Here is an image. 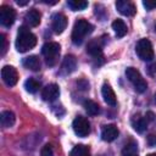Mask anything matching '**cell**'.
Listing matches in <instances>:
<instances>
[{
  "label": "cell",
  "mask_w": 156,
  "mask_h": 156,
  "mask_svg": "<svg viewBox=\"0 0 156 156\" xmlns=\"http://www.w3.org/2000/svg\"><path fill=\"white\" fill-rule=\"evenodd\" d=\"M15 45L18 52H26L37 45V37L27 27L23 26L18 29Z\"/></svg>",
  "instance_id": "cell-1"
},
{
  "label": "cell",
  "mask_w": 156,
  "mask_h": 156,
  "mask_svg": "<svg viewBox=\"0 0 156 156\" xmlns=\"http://www.w3.org/2000/svg\"><path fill=\"white\" fill-rule=\"evenodd\" d=\"M93 30H94V26L91 23H89L88 21H85L83 18L76 21L73 29H72V35H71L73 44L80 45L84 41L85 37L89 35Z\"/></svg>",
  "instance_id": "cell-2"
},
{
  "label": "cell",
  "mask_w": 156,
  "mask_h": 156,
  "mask_svg": "<svg viewBox=\"0 0 156 156\" xmlns=\"http://www.w3.org/2000/svg\"><path fill=\"white\" fill-rule=\"evenodd\" d=\"M60 44L55 41H49L43 45L41 54L45 58V62L48 66H54L57 62L58 55H60Z\"/></svg>",
  "instance_id": "cell-3"
},
{
  "label": "cell",
  "mask_w": 156,
  "mask_h": 156,
  "mask_svg": "<svg viewBox=\"0 0 156 156\" xmlns=\"http://www.w3.org/2000/svg\"><path fill=\"white\" fill-rule=\"evenodd\" d=\"M126 76L128 78V80L133 84L134 89L138 91V93H144L146 89H147V83L146 80L141 77L140 72L134 68V67H128L126 69Z\"/></svg>",
  "instance_id": "cell-4"
},
{
  "label": "cell",
  "mask_w": 156,
  "mask_h": 156,
  "mask_svg": "<svg viewBox=\"0 0 156 156\" xmlns=\"http://www.w3.org/2000/svg\"><path fill=\"white\" fill-rule=\"evenodd\" d=\"M135 52L139 56V58L143 60V61H151L154 58V56H155L154 49H152V44L146 38H143L136 43Z\"/></svg>",
  "instance_id": "cell-5"
},
{
  "label": "cell",
  "mask_w": 156,
  "mask_h": 156,
  "mask_svg": "<svg viewBox=\"0 0 156 156\" xmlns=\"http://www.w3.org/2000/svg\"><path fill=\"white\" fill-rule=\"evenodd\" d=\"M72 127H73V130L74 133L80 136V138H84L87 136L89 133H90V123L89 121L83 117V116H77L74 119H73V123H72Z\"/></svg>",
  "instance_id": "cell-6"
},
{
  "label": "cell",
  "mask_w": 156,
  "mask_h": 156,
  "mask_svg": "<svg viewBox=\"0 0 156 156\" xmlns=\"http://www.w3.org/2000/svg\"><path fill=\"white\" fill-rule=\"evenodd\" d=\"M16 20V12L12 7L2 5L0 7V23L4 27H11Z\"/></svg>",
  "instance_id": "cell-7"
},
{
  "label": "cell",
  "mask_w": 156,
  "mask_h": 156,
  "mask_svg": "<svg viewBox=\"0 0 156 156\" xmlns=\"http://www.w3.org/2000/svg\"><path fill=\"white\" fill-rule=\"evenodd\" d=\"M1 78L6 85L13 87L18 80V73L16 68L12 66H4L1 69Z\"/></svg>",
  "instance_id": "cell-8"
},
{
  "label": "cell",
  "mask_w": 156,
  "mask_h": 156,
  "mask_svg": "<svg viewBox=\"0 0 156 156\" xmlns=\"http://www.w3.org/2000/svg\"><path fill=\"white\" fill-rule=\"evenodd\" d=\"M67 27V17L62 13H55L51 21V29L56 34H61Z\"/></svg>",
  "instance_id": "cell-9"
},
{
  "label": "cell",
  "mask_w": 156,
  "mask_h": 156,
  "mask_svg": "<svg viewBox=\"0 0 156 156\" xmlns=\"http://www.w3.org/2000/svg\"><path fill=\"white\" fill-rule=\"evenodd\" d=\"M58 95H60V88L57 84H54V83L48 84L41 91V98L45 101H54L58 98Z\"/></svg>",
  "instance_id": "cell-10"
},
{
  "label": "cell",
  "mask_w": 156,
  "mask_h": 156,
  "mask_svg": "<svg viewBox=\"0 0 156 156\" xmlns=\"http://www.w3.org/2000/svg\"><path fill=\"white\" fill-rule=\"evenodd\" d=\"M102 46H104V43L101 39H91L88 45H87V52L89 55H91L93 57H100L101 56V52H102Z\"/></svg>",
  "instance_id": "cell-11"
},
{
  "label": "cell",
  "mask_w": 156,
  "mask_h": 156,
  "mask_svg": "<svg viewBox=\"0 0 156 156\" xmlns=\"http://www.w3.org/2000/svg\"><path fill=\"white\" fill-rule=\"evenodd\" d=\"M116 7L118 10L119 13L124 15V16H133L136 12L135 5L130 1H126V0H118L116 2Z\"/></svg>",
  "instance_id": "cell-12"
},
{
  "label": "cell",
  "mask_w": 156,
  "mask_h": 156,
  "mask_svg": "<svg viewBox=\"0 0 156 156\" xmlns=\"http://www.w3.org/2000/svg\"><path fill=\"white\" fill-rule=\"evenodd\" d=\"M41 15L37 9H30L26 15H24V23L28 27H37L40 23Z\"/></svg>",
  "instance_id": "cell-13"
},
{
  "label": "cell",
  "mask_w": 156,
  "mask_h": 156,
  "mask_svg": "<svg viewBox=\"0 0 156 156\" xmlns=\"http://www.w3.org/2000/svg\"><path fill=\"white\" fill-rule=\"evenodd\" d=\"M118 136V129L115 124L104 126L101 129V139L105 141H113Z\"/></svg>",
  "instance_id": "cell-14"
},
{
  "label": "cell",
  "mask_w": 156,
  "mask_h": 156,
  "mask_svg": "<svg viewBox=\"0 0 156 156\" xmlns=\"http://www.w3.org/2000/svg\"><path fill=\"white\" fill-rule=\"evenodd\" d=\"M77 67V60L73 55H66L63 61H62V66H61V71L63 74H69L72 73Z\"/></svg>",
  "instance_id": "cell-15"
},
{
  "label": "cell",
  "mask_w": 156,
  "mask_h": 156,
  "mask_svg": "<svg viewBox=\"0 0 156 156\" xmlns=\"http://www.w3.org/2000/svg\"><path fill=\"white\" fill-rule=\"evenodd\" d=\"M101 94H102V98L105 100V102L110 106H115L116 105V94L113 91V89L107 84L105 83L101 88Z\"/></svg>",
  "instance_id": "cell-16"
},
{
  "label": "cell",
  "mask_w": 156,
  "mask_h": 156,
  "mask_svg": "<svg viewBox=\"0 0 156 156\" xmlns=\"http://www.w3.org/2000/svg\"><path fill=\"white\" fill-rule=\"evenodd\" d=\"M16 122L15 113L12 111H2L0 115V123L4 128H11Z\"/></svg>",
  "instance_id": "cell-17"
},
{
  "label": "cell",
  "mask_w": 156,
  "mask_h": 156,
  "mask_svg": "<svg viewBox=\"0 0 156 156\" xmlns=\"http://www.w3.org/2000/svg\"><path fill=\"white\" fill-rule=\"evenodd\" d=\"M22 65L30 69V71H38L40 69V60L38 56L35 55H32V56H28V57H24L23 61H22Z\"/></svg>",
  "instance_id": "cell-18"
},
{
  "label": "cell",
  "mask_w": 156,
  "mask_h": 156,
  "mask_svg": "<svg viewBox=\"0 0 156 156\" xmlns=\"http://www.w3.org/2000/svg\"><path fill=\"white\" fill-rule=\"evenodd\" d=\"M147 123H149L147 119L141 116H135L132 121V126L138 133H144L147 128Z\"/></svg>",
  "instance_id": "cell-19"
},
{
  "label": "cell",
  "mask_w": 156,
  "mask_h": 156,
  "mask_svg": "<svg viewBox=\"0 0 156 156\" xmlns=\"http://www.w3.org/2000/svg\"><path fill=\"white\" fill-rule=\"evenodd\" d=\"M112 29L115 30V33H116V35H117L118 38L124 37V35L127 34V30H128L126 23H124L122 20H119V18H117V20H115V21L112 22Z\"/></svg>",
  "instance_id": "cell-20"
},
{
  "label": "cell",
  "mask_w": 156,
  "mask_h": 156,
  "mask_svg": "<svg viewBox=\"0 0 156 156\" xmlns=\"http://www.w3.org/2000/svg\"><path fill=\"white\" fill-rule=\"evenodd\" d=\"M83 106H84L87 113L90 115V116H96V115L100 113V107H99V105H98L95 101H93V100H85L84 104H83Z\"/></svg>",
  "instance_id": "cell-21"
},
{
  "label": "cell",
  "mask_w": 156,
  "mask_h": 156,
  "mask_svg": "<svg viewBox=\"0 0 156 156\" xmlns=\"http://www.w3.org/2000/svg\"><path fill=\"white\" fill-rule=\"evenodd\" d=\"M90 149L89 146L87 145H83V144H78L76 145L71 152H69V156H90Z\"/></svg>",
  "instance_id": "cell-22"
},
{
  "label": "cell",
  "mask_w": 156,
  "mask_h": 156,
  "mask_svg": "<svg viewBox=\"0 0 156 156\" xmlns=\"http://www.w3.org/2000/svg\"><path fill=\"white\" fill-rule=\"evenodd\" d=\"M24 88H26V90H27L28 93L34 94V93H37L38 89L40 88V83H39L37 79H34V78H28V79L24 82Z\"/></svg>",
  "instance_id": "cell-23"
},
{
  "label": "cell",
  "mask_w": 156,
  "mask_h": 156,
  "mask_svg": "<svg viewBox=\"0 0 156 156\" xmlns=\"http://www.w3.org/2000/svg\"><path fill=\"white\" fill-rule=\"evenodd\" d=\"M67 5L72 11H82L88 6V2L84 0H68Z\"/></svg>",
  "instance_id": "cell-24"
},
{
  "label": "cell",
  "mask_w": 156,
  "mask_h": 156,
  "mask_svg": "<svg viewBox=\"0 0 156 156\" xmlns=\"http://www.w3.org/2000/svg\"><path fill=\"white\" fill-rule=\"evenodd\" d=\"M132 154H138V145L134 141H130L129 144L126 145V147L123 149V156L127 155H132Z\"/></svg>",
  "instance_id": "cell-25"
},
{
  "label": "cell",
  "mask_w": 156,
  "mask_h": 156,
  "mask_svg": "<svg viewBox=\"0 0 156 156\" xmlns=\"http://www.w3.org/2000/svg\"><path fill=\"white\" fill-rule=\"evenodd\" d=\"M0 43H1V45H0V55L4 56L6 50H7V41H6V37L4 34H0Z\"/></svg>",
  "instance_id": "cell-26"
},
{
  "label": "cell",
  "mask_w": 156,
  "mask_h": 156,
  "mask_svg": "<svg viewBox=\"0 0 156 156\" xmlns=\"http://www.w3.org/2000/svg\"><path fill=\"white\" fill-rule=\"evenodd\" d=\"M40 156H54V150H52L51 145H49V144L44 145L40 151Z\"/></svg>",
  "instance_id": "cell-27"
},
{
  "label": "cell",
  "mask_w": 156,
  "mask_h": 156,
  "mask_svg": "<svg viewBox=\"0 0 156 156\" xmlns=\"http://www.w3.org/2000/svg\"><path fill=\"white\" fill-rule=\"evenodd\" d=\"M143 5L149 11L150 10H154V9H156V0H144L143 1Z\"/></svg>",
  "instance_id": "cell-28"
},
{
  "label": "cell",
  "mask_w": 156,
  "mask_h": 156,
  "mask_svg": "<svg viewBox=\"0 0 156 156\" xmlns=\"http://www.w3.org/2000/svg\"><path fill=\"white\" fill-rule=\"evenodd\" d=\"M147 143H149L150 146H155V145H156V135H154V134L149 135V138H147Z\"/></svg>",
  "instance_id": "cell-29"
},
{
  "label": "cell",
  "mask_w": 156,
  "mask_h": 156,
  "mask_svg": "<svg viewBox=\"0 0 156 156\" xmlns=\"http://www.w3.org/2000/svg\"><path fill=\"white\" fill-rule=\"evenodd\" d=\"M154 113L151 112V111H149V112H146V115H145V118L147 119V122H150V121H154Z\"/></svg>",
  "instance_id": "cell-30"
},
{
  "label": "cell",
  "mask_w": 156,
  "mask_h": 156,
  "mask_svg": "<svg viewBox=\"0 0 156 156\" xmlns=\"http://www.w3.org/2000/svg\"><path fill=\"white\" fill-rule=\"evenodd\" d=\"M17 4H18L20 6H24V5H27V4H28V1H21V0H18V1H17Z\"/></svg>",
  "instance_id": "cell-31"
},
{
  "label": "cell",
  "mask_w": 156,
  "mask_h": 156,
  "mask_svg": "<svg viewBox=\"0 0 156 156\" xmlns=\"http://www.w3.org/2000/svg\"><path fill=\"white\" fill-rule=\"evenodd\" d=\"M147 156H156V152H155V154H149Z\"/></svg>",
  "instance_id": "cell-32"
},
{
  "label": "cell",
  "mask_w": 156,
  "mask_h": 156,
  "mask_svg": "<svg viewBox=\"0 0 156 156\" xmlns=\"http://www.w3.org/2000/svg\"><path fill=\"white\" fill-rule=\"evenodd\" d=\"M127 156H138V154H132V155H127Z\"/></svg>",
  "instance_id": "cell-33"
}]
</instances>
